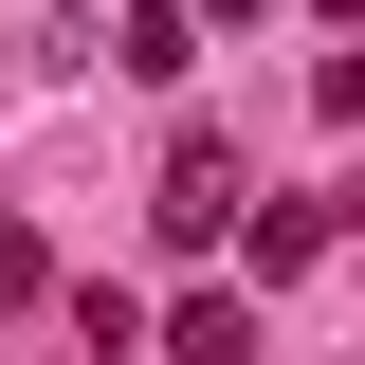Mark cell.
<instances>
[{
	"label": "cell",
	"mask_w": 365,
	"mask_h": 365,
	"mask_svg": "<svg viewBox=\"0 0 365 365\" xmlns=\"http://www.w3.org/2000/svg\"><path fill=\"white\" fill-rule=\"evenodd\" d=\"M146 220H165L182 256H201V237H237V146H220V128H182V146H165V201H146Z\"/></svg>",
	"instance_id": "1"
},
{
	"label": "cell",
	"mask_w": 365,
	"mask_h": 365,
	"mask_svg": "<svg viewBox=\"0 0 365 365\" xmlns=\"http://www.w3.org/2000/svg\"><path fill=\"white\" fill-rule=\"evenodd\" d=\"M182 19H274V0H182Z\"/></svg>",
	"instance_id": "5"
},
{
	"label": "cell",
	"mask_w": 365,
	"mask_h": 365,
	"mask_svg": "<svg viewBox=\"0 0 365 365\" xmlns=\"http://www.w3.org/2000/svg\"><path fill=\"white\" fill-rule=\"evenodd\" d=\"M37 292H55V256H37V237H0V311H37Z\"/></svg>",
	"instance_id": "4"
},
{
	"label": "cell",
	"mask_w": 365,
	"mask_h": 365,
	"mask_svg": "<svg viewBox=\"0 0 365 365\" xmlns=\"http://www.w3.org/2000/svg\"><path fill=\"white\" fill-rule=\"evenodd\" d=\"M329 220H347V201H274V220H256V274H311V256H329Z\"/></svg>",
	"instance_id": "3"
},
{
	"label": "cell",
	"mask_w": 365,
	"mask_h": 365,
	"mask_svg": "<svg viewBox=\"0 0 365 365\" xmlns=\"http://www.w3.org/2000/svg\"><path fill=\"white\" fill-rule=\"evenodd\" d=\"M165 347H182V365H256V311H237V292H182Z\"/></svg>",
	"instance_id": "2"
}]
</instances>
